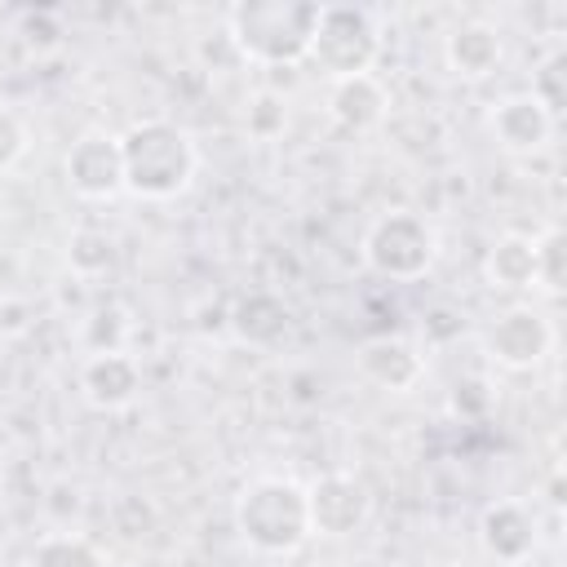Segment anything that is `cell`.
Masks as SVG:
<instances>
[{"label": "cell", "mask_w": 567, "mask_h": 567, "mask_svg": "<svg viewBox=\"0 0 567 567\" xmlns=\"http://www.w3.org/2000/svg\"><path fill=\"white\" fill-rule=\"evenodd\" d=\"M120 159H124V190L137 199H177L190 190L199 173L195 137L164 115L133 120L120 133Z\"/></svg>", "instance_id": "cell-1"}, {"label": "cell", "mask_w": 567, "mask_h": 567, "mask_svg": "<svg viewBox=\"0 0 567 567\" xmlns=\"http://www.w3.org/2000/svg\"><path fill=\"white\" fill-rule=\"evenodd\" d=\"M235 532L248 549L266 558H288L297 554L315 532H310V505H306V483L288 474H257L239 487L235 496Z\"/></svg>", "instance_id": "cell-2"}, {"label": "cell", "mask_w": 567, "mask_h": 567, "mask_svg": "<svg viewBox=\"0 0 567 567\" xmlns=\"http://www.w3.org/2000/svg\"><path fill=\"white\" fill-rule=\"evenodd\" d=\"M315 22H319L315 0H239L226 9V31L235 49L261 66L306 62Z\"/></svg>", "instance_id": "cell-3"}, {"label": "cell", "mask_w": 567, "mask_h": 567, "mask_svg": "<svg viewBox=\"0 0 567 567\" xmlns=\"http://www.w3.org/2000/svg\"><path fill=\"white\" fill-rule=\"evenodd\" d=\"M381 58V22L363 4H319L315 40L306 62L332 84L350 75H372V62Z\"/></svg>", "instance_id": "cell-4"}, {"label": "cell", "mask_w": 567, "mask_h": 567, "mask_svg": "<svg viewBox=\"0 0 567 567\" xmlns=\"http://www.w3.org/2000/svg\"><path fill=\"white\" fill-rule=\"evenodd\" d=\"M434 261L439 230L412 208H390L363 230V266L390 284H416L434 270Z\"/></svg>", "instance_id": "cell-5"}, {"label": "cell", "mask_w": 567, "mask_h": 567, "mask_svg": "<svg viewBox=\"0 0 567 567\" xmlns=\"http://www.w3.org/2000/svg\"><path fill=\"white\" fill-rule=\"evenodd\" d=\"M306 505H310V532H319L328 540H346V536L363 532L372 518L368 483L346 470H332V474H319L315 483H306Z\"/></svg>", "instance_id": "cell-6"}, {"label": "cell", "mask_w": 567, "mask_h": 567, "mask_svg": "<svg viewBox=\"0 0 567 567\" xmlns=\"http://www.w3.org/2000/svg\"><path fill=\"white\" fill-rule=\"evenodd\" d=\"M62 177L80 199H115L124 190V159H120V133L89 128L71 142L62 155Z\"/></svg>", "instance_id": "cell-7"}, {"label": "cell", "mask_w": 567, "mask_h": 567, "mask_svg": "<svg viewBox=\"0 0 567 567\" xmlns=\"http://www.w3.org/2000/svg\"><path fill=\"white\" fill-rule=\"evenodd\" d=\"M483 346H487V359H492L496 368H505V372H527V368H536V363L549 354L554 328H549V319H545L540 310H532V306H509V310H501V315L487 323Z\"/></svg>", "instance_id": "cell-8"}, {"label": "cell", "mask_w": 567, "mask_h": 567, "mask_svg": "<svg viewBox=\"0 0 567 567\" xmlns=\"http://www.w3.org/2000/svg\"><path fill=\"white\" fill-rule=\"evenodd\" d=\"M487 128L505 155H536L554 137V115L536 93H509L492 106Z\"/></svg>", "instance_id": "cell-9"}, {"label": "cell", "mask_w": 567, "mask_h": 567, "mask_svg": "<svg viewBox=\"0 0 567 567\" xmlns=\"http://www.w3.org/2000/svg\"><path fill=\"white\" fill-rule=\"evenodd\" d=\"M354 359H359V372H363L372 385L390 390V394H408V390H416V381L425 377V354H421V346L408 341V337H394V332L368 337V341L354 350Z\"/></svg>", "instance_id": "cell-10"}, {"label": "cell", "mask_w": 567, "mask_h": 567, "mask_svg": "<svg viewBox=\"0 0 567 567\" xmlns=\"http://www.w3.org/2000/svg\"><path fill=\"white\" fill-rule=\"evenodd\" d=\"M80 394L97 412H124L142 394V363L128 350L89 354L80 363Z\"/></svg>", "instance_id": "cell-11"}, {"label": "cell", "mask_w": 567, "mask_h": 567, "mask_svg": "<svg viewBox=\"0 0 567 567\" xmlns=\"http://www.w3.org/2000/svg\"><path fill=\"white\" fill-rule=\"evenodd\" d=\"M443 62L456 80H487L501 71L505 62V35L501 27L483 22V18H470V22H456L447 35H443Z\"/></svg>", "instance_id": "cell-12"}, {"label": "cell", "mask_w": 567, "mask_h": 567, "mask_svg": "<svg viewBox=\"0 0 567 567\" xmlns=\"http://www.w3.org/2000/svg\"><path fill=\"white\" fill-rule=\"evenodd\" d=\"M536 514L523 501H492L478 514V545L496 558V563H527L536 549Z\"/></svg>", "instance_id": "cell-13"}, {"label": "cell", "mask_w": 567, "mask_h": 567, "mask_svg": "<svg viewBox=\"0 0 567 567\" xmlns=\"http://www.w3.org/2000/svg\"><path fill=\"white\" fill-rule=\"evenodd\" d=\"M292 328V310L279 292L270 288H252V292H239L235 306H230V332L244 341V346H257V350H270L288 337Z\"/></svg>", "instance_id": "cell-14"}, {"label": "cell", "mask_w": 567, "mask_h": 567, "mask_svg": "<svg viewBox=\"0 0 567 567\" xmlns=\"http://www.w3.org/2000/svg\"><path fill=\"white\" fill-rule=\"evenodd\" d=\"M385 111H390V93L381 89L377 75H350V80L328 84V115L350 133L377 128L385 120Z\"/></svg>", "instance_id": "cell-15"}, {"label": "cell", "mask_w": 567, "mask_h": 567, "mask_svg": "<svg viewBox=\"0 0 567 567\" xmlns=\"http://www.w3.org/2000/svg\"><path fill=\"white\" fill-rule=\"evenodd\" d=\"M483 279L496 292H527L536 279L532 266V239L527 235H501L483 257Z\"/></svg>", "instance_id": "cell-16"}, {"label": "cell", "mask_w": 567, "mask_h": 567, "mask_svg": "<svg viewBox=\"0 0 567 567\" xmlns=\"http://www.w3.org/2000/svg\"><path fill=\"white\" fill-rule=\"evenodd\" d=\"M22 567H106V563L93 540H84L75 532H49L31 545Z\"/></svg>", "instance_id": "cell-17"}, {"label": "cell", "mask_w": 567, "mask_h": 567, "mask_svg": "<svg viewBox=\"0 0 567 567\" xmlns=\"http://www.w3.org/2000/svg\"><path fill=\"white\" fill-rule=\"evenodd\" d=\"M532 266H536L532 288H540L549 297L567 292V235H563V226H549L532 239Z\"/></svg>", "instance_id": "cell-18"}, {"label": "cell", "mask_w": 567, "mask_h": 567, "mask_svg": "<svg viewBox=\"0 0 567 567\" xmlns=\"http://www.w3.org/2000/svg\"><path fill=\"white\" fill-rule=\"evenodd\" d=\"M128 332H133V323H128V315H124V306H97L89 319H84V350L89 354H115V350H124L128 346Z\"/></svg>", "instance_id": "cell-19"}, {"label": "cell", "mask_w": 567, "mask_h": 567, "mask_svg": "<svg viewBox=\"0 0 567 567\" xmlns=\"http://www.w3.org/2000/svg\"><path fill=\"white\" fill-rule=\"evenodd\" d=\"M66 261H71V270L75 275H106L111 266H115V239L106 235V230H93V226H84V230H75L71 235V244H66Z\"/></svg>", "instance_id": "cell-20"}, {"label": "cell", "mask_w": 567, "mask_h": 567, "mask_svg": "<svg viewBox=\"0 0 567 567\" xmlns=\"http://www.w3.org/2000/svg\"><path fill=\"white\" fill-rule=\"evenodd\" d=\"M248 133L257 137V142H270V137H279L284 133V124H288V102L279 97V93H270V89H261V93H252V102H248Z\"/></svg>", "instance_id": "cell-21"}, {"label": "cell", "mask_w": 567, "mask_h": 567, "mask_svg": "<svg viewBox=\"0 0 567 567\" xmlns=\"http://www.w3.org/2000/svg\"><path fill=\"white\" fill-rule=\"evenodd\" d=\"M492 403H496V390L483 377H461L447 394V412L461 421H483L492 412Z\"/></svg>", "instance_id": "cell-22"}, {"label": "cell", "mask_w": 567, "mask_h": 567, "mask_svg": "<svg viewBox=\"0 0 567 567\" xmlns=\"http://www.w3.org/2000/svg\"><path fill=\"white\" fill-rule=\"evenodd\" d=\"M27 146H31V133H27L22 115L0 102V173H9L27 155Z\"/></svg>", "instance_id": "cell-23"}, {"label": "cell", "mask_w": 567, "mask_h": 567, "mask_svg": "<svg viewBox=\"0 0 567 567\" xmlns=\"http://www.w3.org/2000/svg\"><path fill=\"white\" fill-rule=\"evenodd\" d=\"M35 323V306L27 301V297H0V332L4 337H22L27 328Z\"/></svg>", "instance_id": "cell-24"}, {"label": "cell", "mask_w": 567, "mask_h": 567, "mask_svg": "<svg viewBox=\"0 0 567 567\" xmlns=\"http://www.w3.org/2000/svg\"><path fill=\"white\" fill-rule=\"evenodd\" d=\"M22 35H27V44L49 49V44H58V40H62V27H58V18H53V13H22Z\"/></svg>", "instance_id": "cell-25"}, {"label": "cell", "mask_w": 567, "mask_h": 567, "mask_svg": "<svg viewBox=\"0 0 567 567\" xmlns=\"http://www.w3.org/2000/svg\"><path fill=\"white\" fill-rule=\"evenodd\" d=\"M0 483H4V470H0Z\"/></svg>", "instance_id": "cell-26"}]
</instances>
